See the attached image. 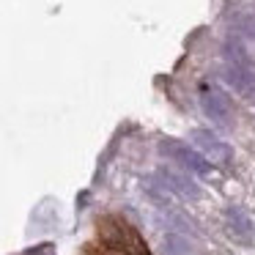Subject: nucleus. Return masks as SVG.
Instances as JSON below:
<instances>
[{
  "label": "nucleus",
  "instance_id": "f257e3e1",
  "mask_svg": "<svg viewBox=\"0 0 255 255\" xmlns=\"http://www.w3.org/2000/svg\"><path fill=\"white\" fill-rule=\"evenodd\" d=\"M159 151H162V154H167V156H173V159H176L181 167H187L189 173H209V167H211V162L206 159L200 151L189 148V145L178 143V140H173V137L162 140Z\"/></svg>",
  "mask_w": 255,
  "mask_h": 255
},
{
  "label": "nucleus",
  "instance_id": "f03ea898",
  "mask_svg": "<svg viewBox=\"0 0 255 255\" xmlns=\"http://www.w3.org/2000/svg\"><path fill=\"white\" fill-rule=\"evenodd\" d=\"M200 107H203L206 118H211L214 124H222V127H228L231 124V102H228V96L222 94L220 88H203V94H200Z\"/></svg>",
  "mask_w": 255,
  "mask_h": 255
},
{
  "label": "nucleus",
  "instance_id": "7ed1b4c3",
  "mask_svg": "<svg viewBox=\"0 0 255 255\" xmlns=\"http://www.w3.org/2000/svg\"><path fill=\"white\" fill-rule=\"evenodd\" d=\"M189 137H192V143L198 145L200 154L209 162H228L231 159V145L222 143V140L217 137V134H211L209 129H195Z\"/></svg>",
  "mask_w": 255,
  "mask_h": 255
},
{
  "label": "nucleus",
  "instance_id": "20e7f679",
  "mask_svg": "<svg viewBox=\"0 0 255 255\" xmlns=\"http://www.w3.org/2000/svg\"><path fill=\"white\" fill-rule=\"evenodd\" d=\"M225 80L247 99H255V66L253 63H225Z\"/></svg>",
  "mask_w": 255,
  "mask_h": 255
},
{
  "label": "nucleus",
  "instance_id": "39448f33",
  "mask_svg": "<svg viewBox=\"0 0 255 255\" xmlns=\"http://www.w3.org/2000/svg\"><path fill=\"white\" fill-rule=\"evenodd\" d=\"M159 181L165 184L167 189H173V192L184 195V198H200V187L195 181H189V176H184V173L173 170V167H159Z\"/></svg>",
  "mask_w": 255,
  "mask_h": 255
},
{
  "label": "nucleus",
  "instance_id": "423d86ee",
  "mask_svg": "<svg viewBox=\"0 0 255 255\" xmlns=\"http://www.w3.org/2000/svg\"><path fill=\"white\" fill-rule=\"evenodd\" d=\"M225 225H228V233H231L236 242L250 244V239H253V220H250L242 209H233V206L225 209Z\"/></svg>",
  "mask_w": 255,
  "mask_h": 255
}]
</instances>
